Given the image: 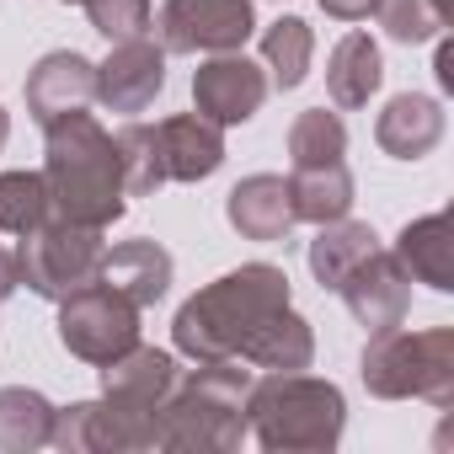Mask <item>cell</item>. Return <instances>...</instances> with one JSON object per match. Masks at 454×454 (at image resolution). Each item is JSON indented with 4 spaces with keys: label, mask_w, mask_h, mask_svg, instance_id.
Listing matches in <instances>:
<instances>
[{
    "label": "cell",
    "mask_w": 454,
    "mask_h": 454,
    "mask_svg": "<svg viewBox=\"0 0 454 454\" xmlns=\"http://www.w3.org/2000/svg\"><path fill=\"white\" fill-rule=\"evenodd\" d=\"M294 300L289 273L273 262H241L231 273H219L214 284H203L192 300H182L176 321H171V342L182 358L203 364V358H241L247 342L268 326V316H278Z\"/></svg>",
    "instance_id": "6da1fadb"
},
{
    "label": "cell",
    "mask_w": 454,
    "mask_h": 454,
    "mask_svg": "<svg viewBox=\"0 0 454 454\" xmlns=\"http://www.w3.org/2000/svg\"><path fill=\"white\" fill-rule=\"evenodd\" d=\"M43 182H49L54 214L70 219V224L113 231L129 214L118 145L86 107L59 113L54 123H43Z\"/></svg>",
    "instance_id": "7a4b0ae2"
},
{
    "label": "cell",
    "mask_w": 454,
    "mask_h": 454,
    "mask_svg": "<svg viewBox=\"0 0 454 454\" xmlns=\"http://www.w3.org/2000/svg\"><path fill=\"white\" fill-rule=\"evenodd\" d=\"M257 369L241 358H203L176 374V390L160 401V449L171 454H236L247 427V395Z\"/></svg>",
    "instance_id": "3957f363"
},
{
    "label": "cell",
    "mask_w": 454,
    "mask_h": 454,
    "mask_svg": "<svg viewBox=\"0 0 454 454\" xmlns=\"http://www.w3.org/2000/svg\"><path fill=\"white\" fill-rule=\"evenodd\" d=\"M247 427L268 454H332L348 427V401L332 380L305 369L262 374L247 395Z\"/></svg>",
    "instance_id": "277c9868"
},
{
    "label": "cell",
    "mask_w": 454,
    "mask_h": 454,
    "mask_svg": "<svg viewBox=\"0 0 454 454\" xmlns=\"http://www.w3.org/2000/svg\"><path fill=\"white\" fill-rule=\"evenodd\" d=\"M358 380L380 401H427V406H454V326H427V332H369L358 353Z\"/></svg>",
    "instance_id": "5b68a950"
},
{
    "label": "cell",
    "mask_w": 454,
    "mask_h": 454,
    "mask_svg": "<svg viewBox=\"0 0 454 454\" xmlns=\"http://www.w3.org/2000/svg\"><path fill=\"white\" fill-rule=\"evenodd\" d=\"M107 231H91V224H70L59 214H49L38 231L22 236L17 247V273H22V289H33L38 300H65L86 284H97L102 273V257H107Z\"/></svg>",
    "instance_id": "8992f818"
},
{
    "label": "cell",
    "mask_w": 454,
    "mask_h": 454,
    "mask_svg": "<svg viewBox=\"0 0 454 454\" xmlns=\"http://www.w3.org/2000/svg\"><path fill=\"white\" fill-rule=\"evenodd\" d=\"M54 449L65 454H139V449H160V411L155 406H134V401H75L65 411H54Z\"/></svg>",
    "instance_id": "52a82bcc"
},
{
    "label": "cell",
    "mask_w": 454,
    "mask_h": 454,
    "mask_svg": "<svg viewBox=\"0 0 454 454\" xmlns=\"http://www.w3.org/2000/svg\"><path fill=\"white\" fill-rule=\"evenodd\" d=\"M59 342L81 358V364H107L118 353H129L139 342V305H129L118 289H107L102 278L65 294L59 300Z\"/></svg>",
    "instance_id": "ba28073f"
},
{
    "label": "cell",
    "mask_w": 454,
    "mask_h": 454,
    "mask_svg": "<svg viewBox=\"0 0 454 454\" xmlns=\"http://www.w3.org/2000/svg\"><path fill=\"white\" fill-rule=\"evenodd\" d=\"M166 54H236L257 33L252 0H166L150 22Z\"/></svg>",
    "instance_id": "9c48e42d"
},
{
    "label": "cell",
    "mask_w": 454,
    "mask_h": 454,
    "mask_svg": "<svg viewBox=\"0 0 454 454\" xmlns=\"http://www.w3.org/2000/svg\"><path fill=\"white\" fill-rule=\"evenodd\" d=\"M268 70L252 65L241 49L236 54H208L198 70H192V113L214 118L219 129H236V123H252L268 102Z\"/></svg>",
    "instance_id": "30bf717a"
},
{
    "label": "cell",
    "mask_w": 454,
    "mask_h": 454,
    "mask_svg": "<svg viewBox=\"0 0 454 454\" xmlns=\"http://www.w3.org/2000/svg\"><path fill=\"white\" fill-rule=\"evenodd\" d=\"M166 91V49L150 38L113 43V54L97 65V102L107 113H145Z\"/></svg>",
    "instance_id": "8fae6325"
},
{
    "label": "cell",
    "mask_w": 454,
    "mask_h": 454,
    "mask_svg": "<svg viewBox=\"0 0 454 454\" xmlns=\"http://www.w3.org/2000/svg\"><path fill=\"white\" fill-rule=\"evenodd\" d=\"M337 294H342V305L353 310V321L364 332H385V326H401L406 310H411V273L395 262V252L380 247L348 273V284Z\"/></svg>",
    "instance_id": "7c38bea8"
},
{
    "label": "cell",
    "mask_w": 454,
    "mask_h": 454,
    "mask_svg": "<svg viewBox=\"0 0 454 454\" xmlns=\"http://www.w3.org/2000/svg\"><path fill=\"white\" fill-rule=\"evenodd\" d=\"M224 219L241 241H284L294 231V198H289V176H273V171H257V176H241L224 198Z\"/></svg>",
    "instance_id": "4fadbf2b"
},
{
    "label": "cell",
    "mask_w": 454,
    "mask_h": 454,
    "mask_svg": "<svg viewBox=\"0 0 454 454\" xmlns=\"http://www.w3.org/2000/svg\"><path fill=\"white\" fill-rule=\"evenodd\" d=\"M22 97H27V113L38 123H54L59 113H75V107L97 102V65L75 49H54L27 70Z\"/></svg>",
    "instance_id": "5bb4252c"
},
{
    "label": "cell",
    "mask_w": 454,
    "mask_h": 454,
    "mask_svg": "<svg viewBox=\"0 0 454 454\" xmlns=\"http://www.w3.org/2000/svg\"><path fill=\"white\" fill-rule=\"evenodd\" d=\"M160 155H166V182H203L224 166V129L203 113H171L155 123Z\"/></svg>",
    "instance_id": "9a60e30c"
},
{
    "label": "cell",
    "mask_w": 454,
    "mask_h": 454,
    "mask_svg": "<svg viewBox=\"0 0 454 454\" xmlns=\"http://www.w3.org/2000/svg\"><path fill=\"white\" fill-rule=\"evenodd\" d=\"M374 139L385 155L395 160H422L438 150L443 139V102L438 97H422V91H401L385 102V113L374 118Z\"/></svg>",
    "instance_id": "2e32d148"
},
{
    "label": "cell",
    "mask_w": 454,
    "mask_h": 454,
    "mask_svg": "<svg viewBox=\"0 0 454 454\" xmlns=\"http://www.w3.org/2000/svg\"><path fill=\"white\" fill-rule=\"evenodd\" d=\"M171 273H176V262H171V252L160 247V241H123V247H107V257H102V284L107 289H118L129 305H160L166 300V289H171Z\"/></svg>",
    "instance_id": "e0dca14e"
},
{
    "label": "cell",
    "mask_w": 454,
    "mask_h": 454,
    "mask_svg": "<svg viewBox=\"0 0 454 454\" xmlns=\"http://www.w3.org/2000/svg\"><path fill=\"white\" fill-rule=\"evenodd\" d=\"M390 252H395V262L411 273V284H427V289H438V294L454 289V231H449V214L406 219Z\"/></svg>",
    "instance_id": "ac0fdd59"
},
{
    "label": "cell",
    "mask_w": 454,
    "mask_h": 454,
    "mask_svg": "<svg viewBox=\"0 0 454 454\" xmlns=\"http://www.w3.org/2000/svg\"><path fill=\"white\" fill-rule=\"evenodd\" d=\"M176 374H182V369H176L171 353L134 342L129 353H118V358L102 364V395L134 401V406H155V411H160V401L176 390Z\"/></svg>",
    "instance_id": "d6986e66"
},
{
    "label": "cell",
    "mask_w": 454,
    "mask_h": 454,
    "mask_svg": "<svg viewBox=\"0 0 454 454\" xmlns=\"http://www.w3.org/2000/svg\"><path fill=\"white\" fill-rule=\"evenodd\" d=\"M385 86V59H380V43L369 33H348L337 38L332 59H326V97L337 113H353V107H369V97Z\"/></svg>",
    "instance_id": "ffe728a7"
},
{
    "label": "cell",
    "mask_w": 454,
    "mask_h": 454,
    "mask_svg": "<svg viewBox=\"0 0 454 454\" xmlns=\"http://www.w3.org/2000/svg\"><path fill=\"white\" fill-rule=\"evenodd\" d=\"M369 252H380L374 224L342 214V219H332V224H316V241H310V273H316L321 289L337 294V289L348 284V273H353Z\"/></svg>",
    "instance_id": "44dd1931"
},
{
    "label": "cell",
    "mask_w": 454,
    "mask_h": 454,
    "mask_svg": "<svg viewBox=\"0 0 454 454\" xmlns=\"http://www.w3.org/2000/svg\"><path fill=\"white\" fill-rule=\"evenodd\" d=\"M241 364L268 369V374H294V369H310V364H316V332H310V321H305L294 305H284V310H278V316H268V326L247 342Z\"/></svg>",
    "instance_id": "7402d4cb"
},
{
    "label": "cell",
    "mask_w": 454,
    "mask_h": 454,
    "mask_svg": "<svg viewBox=\"0 0 454 454\" xmlns=\"http://www.w3.org/2000/svg\"><path fill=\"white\" fill-rule=\"evenodd\" d=\"M289 198H294V219H305V224H332V219L353 214V171H348V160L294 166Z\"/></svg>",
    "instance_id": "603a6c76"
},
{
    "label": "cell",
    "mask_w": 454,
    "mask_h": 454,
    "mask_svg": "<svg viewBox=\"0 0 454 454\" xmlns=\"http://www.w3.org/2000/svg\"><path fill=\"white\" fill-rule=\"evenodd\" d=\"M310 59H316V27L305 17H278L273 27H262V70H268V86H278V91L305 86Z\"/></svg>",
    "instance_id": "cb8c5ba5"
},
{
    "label": "cell",
    "mask_w": 454,
    "mask_h": 454,
    "mask_svg": "<svg viewBox=\"0 0 454 454\" xmlns=\"http://www.w3.org/2000/svg\"><path fill=\"white\" fill-rule=\"evenodd\" d=\"M54 401L27 390V385H6L0 390V454H33L49 443L54 433Z\"/></svg>",
    "instance_id": "d4e9b609"
},
{
    "label": "cell",
    "mask_w": 454,
    "mask_h": 454,
    "mask_svg": "<svg viewBox=\"0 0 454 454\" xmlns=\"http://www.w3.org/2000/svg\"><path fill=\"white\" fill-rule=\"evenodd\" d=\"M113 145H118V166H123V192L129 198H150V192L166 187V155H160L155 123L134 118V123H123L113 134Z\"/></svg>",
    "instance_id": "484cf974"
},
{
    "label": "cell",
    "mask_w": 454,
    "mask_h": 454,
    "mask_svg": "<svg viewBox=\"0 0 454 454\" xmlns=\"http://www.w3.org/2000/svg\"><path fill=\"white\" fill-rule=\"evenodd\" d=\"M49 214H54V203H49L43 171H0V231L27 236Z\"/></svg>",
    "instance_id": "4316f807"
},
{
    "label": "cell",
    "mask_w": 454,
    "mask_h": 454,
    "mask_svg": "<svg viewBox=\"0 0 454 454\" xmlns=\"http://www.w3.org/2000/svg\"><path fill=\"white\" fill-rule=\"evenodd\" d=\"M348 155V123L332 107H310L289 123V160L294 166H321Z\"/></svg>",
    "instance_id": "83f0119b"
},
{
    "label": "cell",
    "mask_w": 454,
    "mask_h": 454,
    "mask_svg": "<svg viewBox=\"0 0 454 454\" xmlns=\"http://www.w3.org/2000/svg\"><path fill=\"white\" fill-rule=\"evenodd\" d=\"M374 17H380V27H385V38L390 43H433L449 22L438 17V6L433 0H374Z\"/></svg>",
    "instance_id": "f1b7e54d"
},
{
    "label": "cell",
    "mask_w": 454,
    "mask_h": 454,
    "mask_svg": "<svg viewBox=\"0 0 454 454\" xmlns=\"http://www.w3.org/2000/svg\"><path fill=\"white\" fill-rule=\"evenodd\" d=\"M91 27L107 38V43H129V38H150V0H81Z\"/></svg>",
    "instance_id": "f546056e"
},
{
    "label": "cell",
    "mask_w": 454,
    "mask_h": 454,
    "mask_svg": "<svg viewBox=\"0 0 454 454\" xmlns=\"http://www.w3.org/2000/svg\"><path fill=\"white\" fill-rule=\"evenodd\" d=\"M321 12L332 22H369L374 17V0H321Z\"/></svg>",
    "instance_id": "4dcf8cb0"
},
{
    "label": "cell",
    "mask_w": 454,
    "mask_h": 454,
    "mask_svg": "<svg viewBox=\"0 0 454 454\" xmlns=\"http://www.w3.org/2000/svg\"><path fill=\"white\" fill-rule=\"evenodd\" d=\"M17 289H22V273H17V252H6V247H0V305H6Z\"/></svg>",
    "instance_id": "1f68e13d"
},
{
    "label": "cell",
    "mask_w": 454,
    "mask_h": 454,
    "mask_svg": "<svg viewBox=\"0 0 454 454\" xmlns=\"http://www.w3.org/2000/svg\"><path fill=\"white\" fill-rule=\"evenodd\" d=\"M433 70H438V86L454 91V49H449V43H438V65H433Z\"/></svg>",
    "instance_id": "d6a6232c"
},
{
    "label": "cell",
    "mask_w": 454,
    "mask_h": 454,
    "mask_svg": "<svg viewBox=\"0 0 454 454\" xmlns=\"http://www.w3.org/2000/svg\"><path fill=\"white\" fill-rule=\"evenodd\" d=\"M433 6H438V17H443V22H454V0H433Z\"/></svg>",
    "instance_id": "836d02e7"
},
{
    "label": "cell",
    "mask_w": 454,
    "mask_h": 454,
    "mask_svg": "<svg viewBox=\"0 0 454 454\" xmlns=\"http://www.w3.org/2000/svg\"><path fill=\"white\" fill-rule=\"evenodd\" d=\"M6 134H12V118H6V107H0V150H6Z\"/></svg>",
    "instance_id": "e575fe53"
},
{
    "label": "cell",
    "mask_w": 454,
    "mask_h": 454,
    "mask_svg": "<svg viewBox=\"0 0 454 454\" xmlns=\"http://www.w3.org/2000/svg\"><path fill=\"white\" fill-rule=\"evenodd\" d=\"M65 6H81V0H65Z\"/></svg>",
    "instance_id": "d590c367"
}]
</instances>
